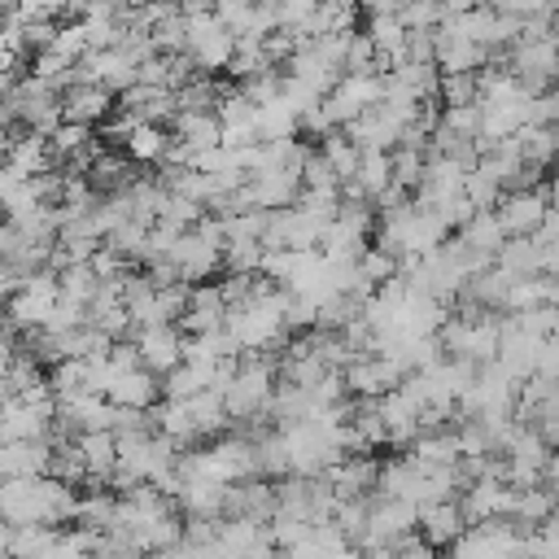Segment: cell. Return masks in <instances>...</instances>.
<instances>
[{
    "label": "cell",
    "mask_w": 559,
    "mask_h": 559,
    "mask_svg": "<svg viewBox=\"0 0 559 559\" xmlns=\"http://www.w3.org/2000/svg\"><path fill=\"white\" fill-rule=\"evenodd\" d=\"M463 498H459V511H463V520L467 524H480V520H507L511 515V493H515V485H507V480H498V476H476V480H467L463 489H459Z\"/></svg>",
    "instance_id": "10"
},
{
    "label": "cell",
    "mask_w": 559,
    "mask_h": 559,
    "mask_svg": "<svg viewBox=\"0 0 559 559\" xmlns=\"http://www.w3.org/2000/svg\"><path fill=\"white\" fill-rule=\"evenodd\" d=\"M476 127H480L476 100L472 105H441V114H437V131H445L454 140H476Z\"/></svg>",
    "instance_id": "25"
},
{
    "label": "cell",
    "mask_w": 559,
    "mask_h": 559,
    "mask_svg": "<svg viewBox=\"0 0 559 559\" xmlns=\"http://www.w3.org/2000/svg\"><path fill=\"white\" fill-rule=\"evenodd\" d=\"M183 17V13H179ZM183 52H188V61L201 70V74H210V70H227V61H231V52H236V35L214 17V9L210 13H197V17H183Z\"/></svg>",
    "instance_id": "3"
},
{
    "label": "cell",
    "mask_w": 559,
    "mask_h": 559,
    "mask_svg": "<svg viewBox=\"0 0 559 559\" xmlns=\"http://www.w3.org/2000/svg\"><path fill=\"white\" fill-rule=\"evenodd\" d=\"M109 406H140V411H153L157 397H162V380L144 367H131V371H114L105 380V393H100Z\"/></svg>",
    "instance_id": "14"
},
{
    "label": "cell",
    "mask_w": 559,
    "mask_h": 559,
    "mask_svg": "<svg viewBox=\"0 0 559 559\" xmlns=\"http://www.w3.org/2000/svg\"><path fill=\"white\" fill-rule=\"evenodd\" d=\"M253 127H258V140H288L297 135V114L275 96L266 105H253Z\"/></svg>",
    "instance_id": "20"
},
{
    "label": "cell",
    "mask_w": 559,
    "mask_h": 559,
    "mask_svg": "<svg viewBox=\"0 0 559 559\" xmlns=\"http://www.w3.org/2000/svg\"><path fill=\"white\" fill-rule=\"evenodd\" d=\"M546 210H555V197H550V179H537L533 188H515V192H502L498 205H493V218L507 236H528Z\"/></svg>",
    "instance_id": "6"
},
{
    "label": "cell",
    "mask_w": 559,
    "mask_h": 559,
    "mask_svg": "<svg viewBox=\"0 0 559 559\" xmlns=\"http://www.w3.org/2000/svg\"><path fill=\"white\" fill-rule=\"evenodd\" d=\"M166 262H170L179 284H205L214 271H223V249L210 245L197 227H183L175 236V245L166 249Z\"/></svg>",
    "instance_id": "7"
},
{
    "label": "cell",
    "mask_w": 559,
    "mask_h": 559,
    "mask_svg": "<svg viewBox=\"0 0 559 559\" xmlns=\"http://www.w3.org/2000/svg\"><path fill=\"white\" fill-rule=\"evenodd\" d=\"M454 240L476 258V266H493V258H498V249H502L507 231L498 227L493 210H472V214L454 227Z\"/></svg>",
    "instance_id": "11"
},
{
    "label": "cell",
    "mask_w": 559,
    "mask_h": 559,
    "mask_svg": "<svg viewBox=\"0 0 559 559\" xmlns=\"http://www.w3.org/2000/svg\"><path fill=\"white\" fill-rule=\"evenodd\" d=\"M467 528V520H463V511H459V502L454 498H441V502H424L419 507V515H415V533L428 542V546H450L459 533Z\"/></svg>",
    "instance_id": "17"
},
{
    "label": "cell",
    "mask_w": 559,
    "mask_h": 559,
    "mask_svg": "<svg viewBox=\"0 0 559 559\" xmlns=\"http://www.w3.org/2000/svg\"><path fill=\"white\" fill-rule=\"evenodd\" d=\"M57 301V271L39 266V271H26L22 284L4 297V323L17 328V332H31V328H44L48 310Z\"/></svg>",
    "instance_id": "4"
},
{
    "label": "cell",
    "mask_w": 559,
    "mask_h": 559,
    "mask_svg": "<svg viewBox=\"0 0 559 559\" xmlns=\"http://www.w3.org/2000/svg\"><path fill=\"white\" fill-rule=\"evenodd\" d=\"M183 406H188V419H192V432H197V441H210V437H218L231 419H227V411H223V397H218V389H205V393H192V397H183Z\"/></svg>",
    "instance_id": "19"
},
{
    "label": "cell",
    "mask_w": 559,
    "mask_h": 559,
    "mask_svg": "<svg viewBox=\"0 0 559 559\" xmlns=\"http://www.w3.org/2000/svg\"><path fill=\"white\" fill-rule=\"evenodd\" d=\"M262 70H280V66L266 57L262 39L236 44V52H231V61H227V74H231V79H249V74H262Z\"/></svg>",
    "instance_id": "26"
},
{
    "label": "cell",
    "mask_w": 559,
    "mask_h": 559,
    "mask_svg": "<svg viewBox=\"0 0 559 559\" xmlns=\"http://www.w3.org/2000/svg\"><path fill=\"white\" fill-rule=\"evenodd\" d=\"M437 96H441L445 105H472V100H476V70H472V74H459V70L441 74V70H437Z\"/></svg>",
    "instance_id": "28"
},
{
    "label": "cell",
    "mask_w": 559,
    "mask_h": 559,
    "mask_svg": "<svg viewBox=\"0 0 559 559\" xmlns=\"http://www.w3.org/2000/svg\"><path fill=\"white\" fill-rule=\"evenodd\" d=\"M275 389V358L271 354H240L227 384L218 389L227 419H262Z\"/></svg>",
    "instance_id": "2"
},
{
    "label": "cell",
    "mask_w": 559,
    "mask_h": 559,
    "mask_svg": "<svg viewBox=\"0 0 559 559\" xmlns=\"http://www.w3.org/2000/svg\"><path fill=\"white\" fill-rule=\"evenodd\" d=\"M131 341H135V354H140V367L153 371L157 380L183 362V332L179 323H144V328H131Z\"/></svg>",
    "instance_id": "8"
},
{
    "label": "cell",
    "mask_w": 559,
    "mask_h": 559,
    "mask_svg": "<svg viewBox=\"0 0 559 559\" xmlns=\"http://www.w3.org/2000/svg\"><path fill=\"white\" fill-rule=\"evenodd\" d=\"M358 22V0H319L314 4V39L319 35H345Z\"/></svg>",
    "instance_id": "22"
},
{
    "label": "cell",
    "mask_w": 559,
    "mask_h": 559,
    "mask_svg": "<svg viewBox=\"0 0 559 559\" xmlns=\"http://www.w3.org/2000/svg\"><path fill=\"white\" fill-rule=\"evenodd\" d=\"M4 122H9V114H4V105H0V127H4Z\"/></svg>",
    "instance_id": "32"
},
{
    "label": "cell",
    "mask_w": 559,
    "mask_h": 559,
    "mask_svg": "<svg viewBox=\"0 0 559 559\" xmlns=\"http://www.w3.org/2000/svg\"><path fill=\"white\" fill-rule=\"evenodd\" d=\"M70 441H74V450H79V459H83L87 485H109L114 463H118V441H114V432H109V428H96V432H79V437H70Z\"/></svg>",
    "instance_id": "16"
},
{
    "label": "cell",
    "mask_w": 559,
    "mask_h": 559,
    "mask_svg": "<svg viewBox=\"0 0 559 559\" xmlns=\"http://www.w3.org/2000/svg\"><path fill=\"white\" fill-rule=\"evenodd\" d=\"M441 4V13L450 17V13H467V9H476V4H485V0H437Z\"/></svg>",
    "instance_id": "31"
},
{
    "label": "cell",
    "mask_w": 559,
    "mask_h": 559,
    "mask_svg": "<svg viewBox=\"0 0 559 559\" xmlns=\"http://www.w3.org/2000/svg\"><path fill=\"white\" fill-rule=\"evenodd\" d=\"M9 170H17L22 179L26 175H44V170H57L52 162V148L39 131H17V135H4V157H0Z\"/></svg>",
    "instance_id": "15"
},
{
    "label": "cell",
    "mask_w": 559,
    "mask_h": 559,
    "mask_svg": "<svg viewBox=\"0 0 559 559\" xmlns=\"http://www.w3.org/2000/svg\"><path fill=\"white\" fill-rule=\"evenodd\" d=\"M0 223H4V205H0Z\"/></svg>",
    "instance_id": "33"
},
{
    "label": "cell",
    "mask_w": 559,
    "mask_h": 559,
    "mask_svg": "<svg viewBox=\"0 0 559 559\" xmlns=\"http://www.w3.org/2000/svg\"><path fill=\"white\" fill-rule=\"evenodd\" d=\"M74 485L57 476H9L0 480V520L17 524H70L74 520Z\"/></svg>",
    "instance_id": "1"
},
{
    "label": "cell",
    "mask_w": 559,
    "mask_h": 559,
    "mask_svg": "<svg viewBox=\"0 0 559 559\" xmlns=\"http://www.w3.org/2000/svg\"><path fill=\"white\" fill-rule=\"evenodd\" d=\"M166 148H170L166 122H131L127 135H122V153L131 162H140V166H162Z\"/></svg>",
    "instance_id": "18"
},
{
    "label": "cell",
    "mask_w": 559,
    "mask_h": 559,
    "mask_svg": "<svg viewBox=\"0 0 559 559\" xmlns=\"http://www.w3.org/2000/svg\"><path fill=\"white\" fill-rule=\"evenodd\" d=\"M319 153L328 157V166H332V170H336V179L345 183V179L354 175V166H358V153H362V148H358L341 127H336V131L319 135Z\"/></svg>",
    "instance_id": "23"
},
{
    "label": "cell",
    "mask_w": 559,
    "mask_h": 559,
    "mask_svg": "<svg viewBox=\"0 0 559 559\" xmlns=\"http://www.w3.org/2000/svg\"><path fill=\"white\" fill-rule=\"evenodd\" d=\"M262 249H266L262 240H231V245H223V271H240V275L258 271Z\"/></svg>",
    "instance_id": "29"
},
{
    "label": "cell",
    "mask_w": 559,
    "mask_h": 559,
    "mask_svg": "<svg viewBox=\"0 0 559 559\" xmlns=\"http://www.w3.org/2000/svg\"><path fill=\"white\" fill-rule=\"evenodd\" d=\"M0 559H9V555H0Z\"/></svg>",
    "instance_id": "34"
},
{
    "label": "cell",
    "mask_w": 559,
    "mask_h": 559,
    "mask_svg": "<svg viewBox=\"0 0 559 559\" xmlns=\"http://www.w3.org/2000/svg\"><path fill=\"white\" fill-rule=\"evenodd\" d=\"M389 559H437V546H428L419 533H406L389 546Z\"/></svg>",
    "instance_id": "30"
},
{
    "label": "cell",
    "mask_w": 559,
    "mask_h": 559,
    "mask_svg": "<svg viewBox=\"0 0 559 559\" xmlns=\"http://www.w3.org/2000/svg\"><path fill=\"white\" fill-rule=\"evenodd\" d=\"M402 376L406 371L384 354H358V358H349L341 367V384H345L349 397H380L393 384H402Z\"/></svg>",
    "instance_id": "9"
},
{
    "label": "cell",
    "mask_w": 559,
    "mask_h": 559,
    "mask_svg": "<svg viewBox=\"0 0 559 559\" xmlns=\"http://www.w3.org/2000/svg\"><path fill=\"white\" fill-rule=\"evenodd\" d=\"M118 114H127L131 122H170L175 114V92L157 87V83H131L118 92Z\"/></svg>",
    "instance_id": "12"
},
{
    "label": "cell",
    "mask_w": 559,
    "mask_h": 559,
    "mask_svg": "<svg viewBox=\"0 0 559 559\" xmlns=\"http://www.w3.org/2000/svg\"><path fill=\"white\" fill-rule=\"evenodd\" d=\"M498 197H502V188H498L480 166L463 170V201H467L472 210H493V205H498Z\"/></svg>",
    "instance_id": "27"
},
{
    "label": "cell",
    "mask_w": 559,
    "mask_h": 559,
    "mask_svg": "<svg viewBox=\"0 0 559 559\" xmlns=\"http://www.w3.org/2000/svg\"><path fill=\"white\" fill-rule=\"evenodd\" d=\"M57 105H61V118H66V122L96 127V122H105V118L114 114V92L100 87V83H70V87L57 96Z\"/></svg>",
    "instance_id": "13"
},
{
    "label": "cell",
    "mask_w": 559,
    "mask_h": 559,
    "mask_svg": "<svg viewBox=\"0 0 559 559\" xmlns=\"http://www.w3.org/2000/svg\"><path fill=\"white\" fill-rule=\"evenodd\" d=\"M384 96V74H341L328 92H323V114L332 127H345L349 118H358L362 109H371Z\"/></svg>",
    "instance_id": "5"
},
{
    "label": "cell",
    "mask_w": 559,
    "mask_h": 559,
    "mask_svg": "<svg viewBox=\"0 0 559 559\" xmlns=\"http://www.w3.org/2000/svg\"><path fill=\"white\" fill-rule=\"evenodd\" d=\"M44 52L74 70V66H79V57L87 52V39H83L79 22H57V26H52V35H48V44H44Z\"/></svg>",
    "instance_id": "24"
},
{
    "label": "cell",
    "mask_w": 559,
    "mask_h": 559,
    "mask_svg": "<svg viewBox=\"0 0 559 559\" xmlns=\"http://www.w3.org/2000/svg\"><path fill=\"white\" fill-rule=\"evenodd\" d=\"M96 288H100V275L92 271V262H66L57 271V293L70 297V301H83L87 306L96 297Z\"/></svg>",
    "instance_id": "21"
}]
</instances>
